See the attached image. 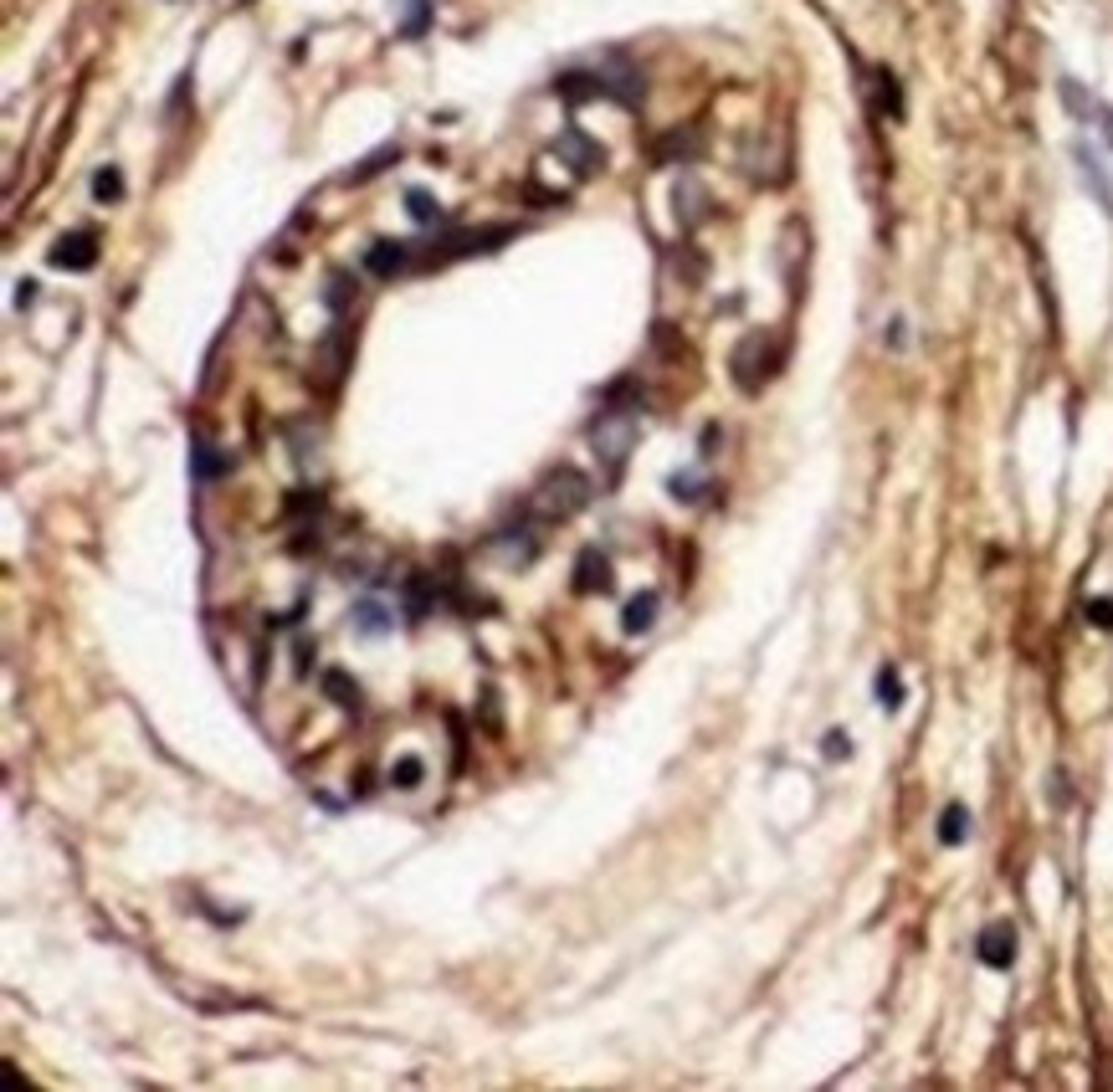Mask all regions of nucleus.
<instances>
[{
	"label": "nucleus",
	"instance_id": "1",
	"mask_svg": "<svg viewBox=\"0 0 1113 1092\" xmlns=\"http://www.w3.org/2000/svg\"><path fill=\"white\" fill-rule=\"evenodd\" d=\"M590 503V482L575 472V467H559V472H550L545 477V488L534 493V513L545 524H555V519H569V513H580Z\"/></svg>",
	"mask_w": 1113,
	"mask_h": 1092
},
{
	"label": "nucleus",
	"instance_id": "2",
	"mask_svg": "<svg viewBox=\"0 0 1113 1092\" xmlns=\"http://www.w3.org/2000/svg\"><path fill=\"white\" fill-rule=\"evenodd\" d=\"M631 441H637V411H606L595 421V457H606L611 472L626 462Z\"/></svg>",
	"mask_w": 1113,
	"mask_h": 1092
},
{
	"label": "nucleus",
	"instance_id": "3",
	"mask_svg": "<svg viewBox=\"0 0 1113 1092\" xmlns=\"http://www.w3.org/2000/svg\"><path fill=\"white\" fill-rule=\"evenodd\" d=\"M975 954L990 969H1011L1016 964V928L1011 923H985L980 938H975Z\"/></svg>",
	"mask_w": 1113,
	"mask_h": 1092
},
{
	"label": "nucleus",
	"instance_id": "4",
	"mask_svg": "<svg viewBox=\"0 0 1113 1092\" xmlns=\"http://www.w3.org/2000/svg\"><path fill=\"white\" fill-rule=\"evenodd\" d=\"M93 262H98V236L93 231H72L52 247V267H62V272H87Z\"/></svg>",
	"mask_w": 1113,
	"mask_h": 1092
},
{
	"label": "nucleus",
	"instance_id": "5",
	"mask_svg": "<svg viewBox=\"0 0 1113 1092\" xmlns=\"http://www.w3.org/2000/svg\"><path fill=\"white\" fill-rule=\"evenodd\" d=\"M411 257H416V241H375V247L365 252V267L375 272V278H396V272L411 267Z\"/></svg>",
	"mask_w": 1113,
	"mask_h": 1092
},
{
	"label": "nucleus",
	"instance_id": "6",
	"mask_svg": "<svg viewBox=\"0 0 1113 1092\" xmlns=\"http://www.w3.org/2000/svg\"><path fill=\"white\" fill-rule=\"evenodd\" d=\"M1072 160H1077V175H1082V185L1093 190V200L1113 216V185H1108V175H1103V160L1093 155L1088 144H1072Z\"/></svg>",
	"mask_w": 1113,
	"mask_h": 1092
},
{
	"label": "nucleus",
	"instance_id": "7",
	"mask_svg": "<svg viewBox=\"0 0 1113 1092\" xmlns=\"http://www.w3.org/2000/svg\"><path fill=\"white\" fill-rule=\"evenodd\" d=\"M611 585H616V580H611V559L600 554V549H585L580 564H575V590H585V595L600 590V595H606Z\"/></svg>",
	"mask_w": 1113,
	"mask_h": 1092
},
{
	"label": "nucleus",
	"instance_id": "8",
	"mask_svg": "<svg viewBox=\"0 0 1113 1092\" xmlns=\"http://www.w3.org/2000/svg\"><path fill=\"white\" fill-rule=\"evenodd\" d=\"M555 149H564V155L575 160V170H580V175H590V170H600V165H606V149H600V144H590V139H585L580 129H569V134H564V139H559Z\"/></svg>",
	"mask_w": 1113,
	"mask_h": 1092
},
{
	"label": "nucleus",
	"instance_id": "9",
	"mask_svg": "<svg viewBox=\"0 0 1113 1092\" xmlns=\"http://www.w3.org/2000/svg\"><path fill=\"white\" fill-rule=\"evenodd\" d=\"M965 836H970V810L959 800H949L944 815H939V841L944 846H965Z\"/></svg>",
	"mask_w": 1113,
	"mask_h": 1092
},
{
	"label": "nucleus",
	"instance_id": "10",
	"mask_svg": "<svg viewBox=\"0 0 1113 1092\" xmlns=\"http://www.w3.org/2000/svg\"><path fill=\"white\" fill-rule=\"evenodd\" d=\"M652 621H657V595L647 590V595H637V600L626 605L621 631H626V636H642V631H652Z\"/></svg>",
	"mask_w": 1113,
	"mask_h": 1092
},
{
	"label": "nucleus",
	"instance_id": "11",
	"mask_svg": "<svg viewBox=\"0 0 1113 1092\" xmlns=\"http://www.w3.org/2000/svg\"><path fill=\"white\" fill-rule=\"evenodd\" d=\"M349 616H354V631H365V636H385L390 626H396V621H390V611H385L380 600H359Z\"/></svg>",
	"mask_w": 1113,
	"mask_h": 1092
},
{
	"label": "nucleus",
	"instance_id": "12",
	"mask_svg": "<svg viewBox=\"0 0 1113 1092\" xmlns=\"http://www.w3.org/2000/svg\"><path fill=\"white\" fill-rule=\"evenodd\" d=\"M401 26L396 32L406 37V42H416V37H427V26H432V0H401Z\"/></svg>",
	"mask_w": 1113,
	"mask_h": 1092
},
{
	"label": "nucleus",
	"instance_id": "13",
	"mask_svg": "<svg viewBox=\"0 0 1113 1092\" xmlns=\"http://www.w3.org/2000/svg\"><path fill=\"white\" fill-rule=\"evenodd\" d=\"M878 708L883 713L904 708V677H898V667H878Z\"/></svg>",
	"mask_w": 1113,
	"mask_h": 1092
},
{
	"label": "nucleus",
	"instance_id": "14",
	"mask_svg": "<svg viewBox=\"0 0 1113 1092\" xmlns=\"http://www.w3.org/2000/svg\"><path fill=\"white\" fill-rule=\"evenodd\" d=\"M406 210H411V221H421V226H436V221H441V205H436V195H432V190H421V185H411V190H406Z\"/></svg>",
	"mask_w": 1113,
	"mask_h": 1092
},
{
	"label": "nucleus",
	"instance_id": "15",
	"mask_svg": "<svg viewBox=\"0 0 1113 1092\" xmlns=\"http://www.w3.org/2000/svg\"><path fill=\"white\" fill-rule=\"evenodd\" d=\"M421 775H427V765H421L416 754H406V760H396V765H390V785H396V790H416V785H421Z\"/></svg>",
	"mask_w": 1113,
	"mask_h": 1092
},
{
	"label": "nucleus",
	"instance_id": "16",
	"mask_svg": "<svg viewBox=\"0 0 1113 1092\" xmlns=\"http://www.w3.org/2000/svg\"><path fill=\"white\" fill-rule=\"evenodd\" d=\"M93 195H98L103 205H108V200H118V195H124V175H118L113 165H103V170L93 175Z\"/></svg>",
	"mask_w": 1113,
	"mask_h": 1092
},
{
	"label": "nucleus",
	"instance_id": "17",
	"mask_svg": "<svg viewBox=\"0 0 1113 1092\" xmlns=\"http://www.w3.org/2000/svg\"><path fill=\"white\" fill-rule=\"evenodd\" d=\"M323 687L334 692V703H339V708L359 713V687H349V677H344V672H328V677H323Z\"/></svg>",
	"mask_w": 1113,
	"mask_h": 1092
},
{
	"label": "nucleus",
	"instance_id": "18",
	"mask_svg": "<svg viewBox=\"0 0 1113 1092\" xmlns=\"http://www.w3.org/2000/svg\"><path fill=\"white\" fill-rule=\"evenodd\" d=\"M396 155H401V149H396V144H390V149H380V155H370V160H365V165H359V170H349V175H344V185H359V180H370V175H380V170H385V160H396Z\"/></svg>",
	"mask_w": 1113,
	"mask_h": 1092
},
{
	"label": "nucleus",
	"instance_id": "19",
	"mask_svg": "<svg viewBox=\"0 0 1113 1092\" xmlns=\"http://www.w3.org/2000/svg\"><path fill=\"white\" fill-rule=\"evenodd\" d=\"M668 488H673V498H678V503H698V498H703V482H698L693 472H678V477L668 482Z\"/></svg>",
	"mask_w": 1113,
	"mask_h": 1092
},
{
	"label": "nucleus",
	"instance_id": "20",
	"mask_svg": "<svg viewBox=\"0 0 1113 1092\" xmlns=\"http://www.w3.org/2000/svg\"><path fill=\"white\" fill-rule=\"evenodd\" d=\"M1088 626L1113 631V600H1088Z\"/></svg>",
	"mask_w": 1113,
	"mask_h": 1092
},
{
	"label": "nucleus",
	"instance_id": "21",
	"mask_svg": "<svg viewBox=\"0 0 1113 1092\" xmlns=\"http://www.w3.org/2000/svg\"><path fill=\"white\" fill-rule=\"evenodd\" d=\"M821 749H826V760H847V754H852V739H847V734H841V728H831V734H826V744H821Z\"/></svg>",
	"mask_w": 1113,
	"mask_h": 1092
},
{
	"label": "nucleus",
	"instance_id": "22",
	"mask_svg": "<svg viewBox=\"0 0 1113 1092\" xmlns=\"http://www.w3.org/2000/svg\"><path fill=\"white\" fill-rule=\"evenodd\" d=\"M16 303H21V308H32V303H37V283H32V278L16 283Z\"/></svg>",
	"mask_w": 1113,
	"mask_h": 1092
}]
</instances>
